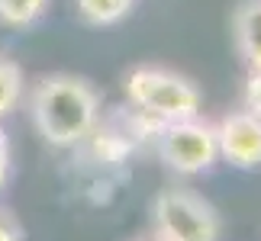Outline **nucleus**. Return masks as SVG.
Segmentation results:
<instances>
[{"instance_id":"obj_1","label":"nucleus","mask_w":261,"mask_h":241,"mask_svg":"<svg viewBox=\"0 0 261 241\" xmlns=\"http://www.w3.org/2000/svg\"><path fill=\"white\" fill-rule=\"evenodd\" d=\"M29 116L48 145L74 148L94 132L100 119V97L84 77L48 74L29 94Z\"/></svg>"},{"instance_id":"obj_2","label":"nucleus","mask_w":261,"mask_h":241,"mask_svg":"<svg viewBox=\"0 0 261 241\" xmlns=\"http://www.w3.org/2000/svg\"><path fill=\"white\" fill-rule=\"evenodd\" d=\"M126 100L152 123L200 116V90L165 68H136L126 77Z\"/></svg>"},{"instance_id":"obj_3","label":"nucleus","mask_w":261,"mask_h":241,"mask_svg":"<svg viewBox=\"0 0 261 241\" xmlns=\"http://www.w3.org/2000/svg\"><path fill=\"white\" fill-rule=\"evenodd\" d=\"M152 225H155V238L162 241H216L219 238L216 209L203 196H197L194 190H184V187L162 190L155 196Z\"/></svg>"},{"instance_id":"obj_4","label":"nucleus","mask_w":261,"mask_h":241,"mask_svg":"<svg viewBox=\"0 0 261 241\" xmlns=\"http://www.w3.org/2000/svg\"><path fill=\"white\" fill-rule=\"evenodd\" d=\"M158 158L177 174H203L216 164L219 145H216V126L200 116L177 119V123H162L155 135Z\"/></svg>"},{"instance_id":"obj_5","label":"nucleus","mask_w":261,"mask_h":241,"mask_svg":"<svg viewBox=\"0 0 261 241\" xmlns=\"http://www.w3.org/2000/svg\"><path fill=\"white\" fill-rule=\"evenodd\" d=\"M216 145L219 158H226L232 167H261V119L248 109L223 116L216 123Z\"/></svg>"},{"instance_id":"obj_6","label":"nucleus","mask_w":261,"mask_h":241,"mask_svg":"<svg viewBox=\"0 0 261 241\" xmlns=\"http://www.w3.org/2000/svg\"><path fill=\"white\" fill-rule=\"evenodd\" d=\"M232 39L248 71H261V0H242L236 7Z\"/></svg>"},{"instance_id":"obj_7","label":"nucleus","mask_w":261,"mask_h":241,"mask_svg":"<svg viewBox=\"0 0 261 241\" xmlns=\"http://www.w3.org/2000/svg\"><path fill=\"white\" fill-rule=\"evenodd\" d=\"M133 4L136 0H74L81 19L90 23V26H113V23H119V19L133 10Z\"/></svg>"},{"instance_id":"obj_8","label":"nucleus","mask_w":261,"mask_h":241,"mask_svg":"<svg viewBox=\"0 0 261 241\" xmlns=\"http://www.w3.org/2000/svg\"><path fill=\"white\" fill-rule=\"evenodd\" d=\"M23 100V71L13 58L0 55V119L10 116Z\"/></svg>"},{"instance_id":"obj_9","label":"nucleus","mask_w":261,"mask_h":241,"mask_svg":"<svg viewBox=\"0 0 261 241\" xmlns=\"http://www.w3.org/2000/svg\"><path fill=\"white\" fill-rule=\"evenodd\" d=\"M48 0H0V23L10 29H26L42 19Z\"/></svg>"},{"instance_id":"obj_10","label":"nucleus","mask_w":261,"mask_h":241,"mask_svg":"<svg viewBox=\"0 0 261 241\" xmlns=\"http://www.w3.org/2000/svg\"><path fill=\"white\" fill-rule=\"evenodd\" d=\"M26 232L23 225H19V219L13 216V209L0 206V241H23Z\"/></svg>"},{"instance_id":"obj_11","label":"nucleus","mask_w":261,"mask_h":241,"mask_svg":"<svg viewBox=\"0 0 261 241\" xmlns=\"http://www.w3.org/2000/svg\"><path fill=\"white\" fill-rule=\"evenodd\" d=\"M245 109L261 119V71H248V80H245Z\"/></svg>"},{"instance_id":"obj_12","label":"nucleus","mask_w":261,"mask_h":241,"mask_svg":"<svg viewBox=\"0 0 261 241\" xmlns=\"http://www.w3.org/2000/svg\"><path fill=\"white\" fill-rule=\"evenodd\" d=\"M7 180H10V142L4 126H0V190L7 187Z\"/></svg>"},{"instance_id":"obj_13","label":"nucleus","mask_w":261,"mask_h":241,"mask_svg":"<svg viewBox=\"0 0 261 241\" xmlns=\"http://www.w3.org/2000/svg\"><path fill=\"white\" fill-rule=\"evenodd\" d=\"M152 241H162V238H152Z\"/></svg>"}]
</instances>
